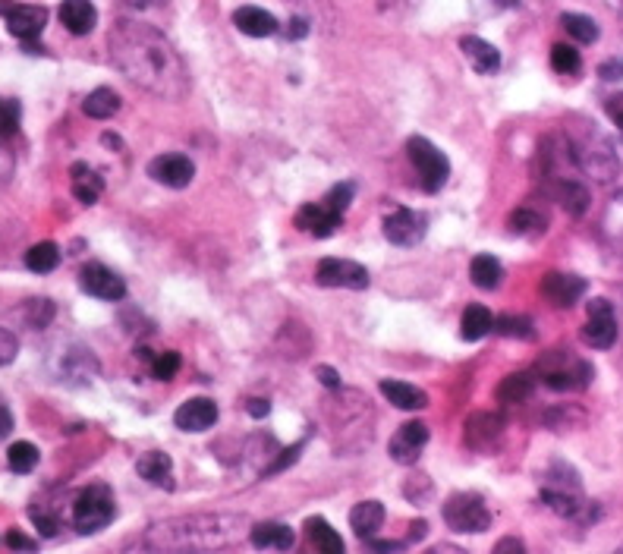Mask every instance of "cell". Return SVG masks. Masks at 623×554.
<instances>
[{
  "mask_svg": "<svg viewBox=\"0 0 623 554\" xmlns=\"http://www.w3.org/2000/svg\"><path fill=\"white\" fill-rule=\"evenodd\" d=\"M469 274H472V284L479 290H498L504 281V265L494 259V255H476L469 265Z\"/></svg>",
  "mask_w": 623,
  "mask_h": 554,
  "instance_id": "cell-28",
  "label": "cell"
},
{
  "mask_svg": "<svg viewBox=\"0 0 623 554\" xmlns=\"http://www.w3.org/2000/svg\"><path fill=\"white\" fill-rule=\"evenodd\" d=\"M177 372H180V353H174V350L161 353V356L152 362V375H155L158 381H170Z\"/></svg>",
  "mask_w": 623,
  "mask_h": 554,
  "instance_id": "cell-40",
  "label": "cell"
},
{
  "mask_svg": "<svg viewBox=\"0 0 623 554\" xmlns=\"http://www.w3.org/2000/svg\"><path fill=\"white\" fill-rule=\"evenodd\" d=\"M343 215L340 211H334L325 199H321L318 205H303L299 208V215H296V224L303 227L306 233H312V237H331V233L340 227Z\"/></svg>",
  "mask_w": 623,
  "mask_h": 554,
  "instance_id": "cell-18",
  "label": "cell"
},
{
  "mask_svg": "<svg viewBox=\"0 0 623 554\" xmlns=\"http://www.w3.org/2000/svg\"><path fill=\"white\" fill-rule=\"evenodd\" d=\"M10 432H13V413L4 403V397H0V438H7Z\"/></svg>",
  "mask_w": 623,
  "mask_h": 554,
  "instance_id": "cell-50",
  "label": "cell"
},
{
  "mask_svg": "<svg viewBox=\"0 0 623 554\" xmlns=\"http://www.w3.org/2000/svg\"><path fill=\"white\" fill-rule=\"evenodd\" d=\"M29 517L35 520V526L41 529V536H57V529H60V520L57 517H51V514H45V510H38V507H32L29 510Z\"/></svg>",
  "mask_w": 623,
  "mask_h": 554,
  "instance_id": "cell-46",
  "label": "cell"
},
{
  "mask_svg": "<svg viewBox=\"0 0 623 554\" xmlns=\"http://www.w3.org/2000/svg\"><path fill=\"white\" fill-rule=\"evenodd\" d=\"M441 514H444V523L454 532H485L491 526V514L485 501L472 492L450 495Z\"/></svg>",
  "mask_w": 623,
  "mask_h": 554,
  "instance_id": "cell-7",
  "label": "cell"
},
{
  "mask_svg": "<svg viewBox=\"0 0 623 554\" xmlns=\"http://www.w3.org/2000/svg\"><path fill=\"white\" fill-rule=\"evenodd\" d=\"M246 410H249V416H255V419H265V416L271 413V403H268V400H259V397H252V400L246 403Z\"/></svg>",
  "mask_w": 623,
  "mask_h": 554,
  "instance_id": "cell-52",
  "label": "cell"
},
{
  "mask_svg": "<svg viewBox=\"0 0 623 554\" xmlns=\"http://www.w3.org/2000/svg\"><path fill=\"white\" fill-rule=\"evenodd\" d=\"M114 67L139 89L164 101H180L189 95V70L180 51L155 26L120 19L107 35Z\"/></svg>",
  "mask_w": 623,
  "mask_h": 554,
  "instance_id": "cell-1",
  "label": "cell"
},
{
  "mask_svg": "<svg viewBox=\"0 0 623 554\" xmlns=\"http://www.w3.org/2000/svg\"><path fill=\"white\" fill-rule=\"evenodd\" d=\"M561 26L570 32V38H576L579 45H592L598 41V26L592 16H583V13H564L561 16Z\"/></svg>",
  "mask_w": 623,
  "mask_h": 554,
  "instance_id": "cell-34",
  "label": "cell"
},
{
  "mask_svg": "<svg viewBox=\"0 0 623 554\" xmlns=\"http://www.w3.org/2000/svg\"><path fill=\"white\" fill-rule=\"evenodd\" d=\"M79 287L89 296H95V300H104V303H120L126 296L123 277L107 265H101V262H92V265H85L79 271Z\"/></svg>",
  "mask_w": 623,
  "mask_h": 554,
  "instance_id": "cell-10",
  "label": "cell"
},
{
  "mask_svg": "<svg viewBox=\"0 0 623 554\" xmlns=\"http://www.w3.org/2000/svg\"><path fill=\"white\" fill-rule=\"evenodd\" d=\"M539 372H542L545 385L554 388V391H583L595 375L586 359H579L567 350L545 353L542 362H539Z\"/></svg>",
  "mask_w": 623,
  "mask_h": 554,
  "instance_id": "cell-5",
  "label": "cell"
},
{
  "mask_svg": "<svg viewBox=\"0 0 623 554\" xmlns=\"http://www.w3.org/2000/svg\"><path fill=\"white\" fill-rule=\"evenodd\" d=\"M303 447H306V444H303V441H299V444L287 447V451H281V457H277L274 463H268V466H265V476H274V473H284V470H287V466H290V463H296V460H299V454H303Z\"/></svg>",
  "mask_w": 623,
  "mask_h": 554,
  "instance_id": "cell-43",
  "label": "cell"
},
{
  "mask_svg": "<svg viewBox=\"0 0 623 554\" xmlns=\"http://www.w3.org/2000/svg\"><path fill=\"white\" fill-rule=\"evenodd\" d=\"M406 152H410V161L419 170V180H422L425 193H438V189L450 177L447 155L441 152V148H435L432 142H428L425 136H410V142H406Z\"/></svg>",
  "mask_w": 623,
  "mask_h": 554,
  "instance_id": "cell-6",
  "label": "cell"
},
{
  "mask_svg": "<svg viewBox=\"0 0 623 554\" xmlns=\"http://www.w3.org/2000/svg\"><path fill=\"white\" fill-rule=\"evenodd\" d=\"M381 394L388 397L394 407H400V410H422V407H428V394L419 391L416 385H406V381H381Z\"/></svg>",
  "mask_w": 623,
  "mask_h": 554,
  "instance_id": "cell-27",
  "label": "cell"
},
{
  "mask_svg": "<svg viewBox=\"0 0 623 554\" xmlns=\"http://www.w3.org/2000/svg\"><path fill=\"white\" fill-rule=\"evenodd\" d=\"M494 331L504 334V337H520V340H532L535 337L532 318H526V315H501V318H494Z\"/></svg>",
  "mask_w": 623,
  "mask_h": 554,
  "instance_id": "cell-37",
  "label": "cell"
},
{
  "mask_svg": "<svg viewBox=\"0 0 623 554\" xmlns=\"http://www.w3.org/2000/svg\"><path fill=\"white\" fill-rule=\"evenodd\" d=\"M353 193H356V186H353V183H337V186L331 189V193L325 196V202H328L334 211H340V215H343V211H347V205L353 202Z\"/></svg>",
  "mask_w": 623,
  "mask_h": 554,
  "instance_id": "cell-42",
  "label": "cell"
},
{
  "mask_svg": "<svg viewBox=\"0 0 623 554\" xmlns=\"http://www.w3.org/2000/svg\"><path fill=\"white\" fill-rule=\"evenodd\" d=\"M510 230L513 233H542L545 230V218L535 215L532 208H520L510 215Z\"/></svg>",
  "mask_w": 623,
  "mask_h": 554,
  "instance_id": "cell-39",
  "label": "cell"
},
{
  "mask_svg": "<svg viewBox=\"0 0 623 554\" xmlns=\"http://www.w3.org/2000/svg\"><path fill=\"white\" fill-rule=\"evenodd\" d=\"M570 158L579 164V170H586L589 177L601 180V183H608L617 177V170H620V161H617V152H614V145L608 136H601L595 126L583 123L579 130L570 133Z\"/></svg>",
  "mask_w": 623,
  "mask_h": 554,
  "instance_id": "cell-3",
  "label": "cell"
},
{
  "mask_svg": "<svg viewBox=\"0 0 623 554\" xmlns=\"http://www.w3.org/2000/svg\"><path fill=\"white\" fill-rule=\"evenodd\" d=\"M551 67L557 73H564V76H573L579 73V67H583V60H579V51L570 48V45H554L551 48Z\"/></svg>",
  "mask_w": 623,
  "mask_h": 554,
  "instance_id": "cell-38",
  "label": "cell"
},
{
  "mask_svg": "<svg viewBox=\"0 0 623 554\" xmlns=\"http://www.w3.org/2000/svg\"><path fill=\"white\" fill-rule=\"evenodd\" d=\"M218 422V403L208 397H192L174 413V425L180 432H208Z\"/></svg>",
  "mask_w": 623,
  "mask_h": 554,
  "instance_id": "cell-16",
  "label": "cell"
},
{
  "mask_svg": "<svg viewBox=\"0 0 623 554\" xmlns=\"http://www.w3.org/2000/svg\"><path fill=\"white\" fill-rule=\"evenodd\" d=\"M7 463H10V470L19 473V476L32 473L38 466V447L32 441H16L7 451Z\"/></svg>",
  "mask_w": 623,
  "mask_h": 554,
  "instance_id": "cell-36",
  "label": "cell"
},
{
  "mask_svg": "<svg viewBox=\"0 0 623 554\" xmlns=\"http://www.w3.org/2000/svg\"><path fill=\"white\" fill-rule=\"evenodd\" d=\"M82 111L92 120H111L120 111V95L114 89H95L89 98L82 101Z\"/></svg>",
  "mask_w": 623,
  "mask_h": 554,
  "instance_id": "cell-32",
  "label": "cell"
},
{
  "mask_svg": "<svg viewBox=\"0 0 623 554\" xmlns=\"http://www.w3.org/2000/svg\"><path fill=\"white\" fill-rule=\"evenodd\" d=\"M70 186H73V196L82 202V205H95L98 199H101V193H104V180H101V174L98 170H92L89 164H73V170H70Z\"/></svg>",
  "mask_w": 623,
  "mask_h": 554,
  "instance_id": "cell-25",
  "label": "cell"
},
{
  "mask_svg": "<svg viewBox=\"0 0 623 554\" xmlns=\"http://www.w3.org/2000/svg\"><path fill=\"white\" fill-rule=\"evenodd\" d=\"M48 26V10L45 7H35V4H16V7H7V29L13 38L19 41H32L41 35V29Z\"/></svg>",
  "mask_w": 623,
  "mask_h": 554,
  "instance_id": "cell-17",
  "label": "cell"
},
{
  "mask_svg": "<svg viewBox=\"0 0 623 554\" xmlns=\"http://www.w3.org/2000/svg\"><path fill=\"white\" fill-rule=\"evenodd\" d=\"M249 542L255 545V548H274V551H290L293 545H296V532L287 526V523H274V520H268V523H255L252 529H249Z\"/></svg>",
  "mask_w": 623,
  "mask_h": 554,
  "instance_id": "cell-20",
  "label": "cell"
},
{
  "mask_svg": "<svg viewBox=\"0 0 623 554\" xmlns=\"http://www.w3.org/2000/svg\"><path fill=\"white\" fill-rule=\"evenodd\" d=\"M126 7H136V10H142V7H152V0H123Z\"/></svg>",
  "mask_w": 623,
  "mask_h": 554,
  "instance_id": "cell-54",
  "label": "cell"
},
{
  "mask_svg": "<svg viewBox=\"0 0 623 554\" xmlns=\"http://www.w3.org/2000/svg\"><path fill=\"white\" fill-rule=\"evenodd\" d=\"M148 177L167 189H186L192 183V177H196V164H192L186 155H158L152 164H148Z\"/></svg>",
  "mask_w": 623,
  "mask_h": 554,
  "instance_id": "cell-14",
  "label": "cell"
},
{
  "mask_svg": "<svg viewBox=\"0 0 623 554\" xmlns=\"http://www.w3.org/2000/svg\"><path fill=\"white\" fill-rule=\"evenodd\" d=\"M589 290V284L583 281V277L576 274H561V271H548L542 277V296L557 306V309H570L576 306L579 300H583V293Z\"/></svg>",
  "mask_w": 623,
  "mask_h": 554,
  "instance_id": "cell-12",
  "label": "cell"
},
{
  "mask_svg": "<svg viewBox=\"0 0 623 554\" xmlns=\"http://www.w3.org/2000/svg\"><path fill=\"white\" fill-rule=\"evenodd\" d=\"M460 48H463V57L469 60V67L476 70L479 76H491L494 70L501 67V54L494 45H488L485 38H476V35H469L460 41Z\"/></svg>",
  "mask_w": 623,
  "mask_h": 554,
  "instance_id": "cell-21",
  "label": "cell"
},
{
  "mask_svg": "<svg viewBox=\"0 0 623 554\" xmlns=\"http://www.w3.org/2000/svg\"><path fill=\"white\" fill-rule=\"evenodd\" d=\"M29 309H32L29 322H32L35 328H45V325L51 322V315H54V306H51V300H32V303H29Z\"/></svg>",
  "mask_w": 623,
  "mask_h": 554,
  "instance_id": "cell-45",
  "label": "cell"
},
{
  "mask_svg": "<svg viewBox=\"0 0 623 554\" xmlns=\"http://www.w3.org/2000/svg\"><path fill=\"white\" fill-rule=\"evenodd\" d=\"M315 281L321 287H343V290H365L372 284L369 268L350 259H321L315 268Z\"/></svg>",
  "mask_w": 623,
  "mask_h": 554,
  "instance_id": "cell-8",
  "label": "cell"
},
{
  "mask_svg": "<svg viewBox=\"0 0 623 554\" xmlns=\"http://www.w3.org/2000/svg\"><path fill=\"white\" fill-rule=\"evenodd\" d=\"M491 328H494V315L485 306H469L463 312V322H460L463 340H482Z\"/></svg>",
  "mask_w": 623,
  "mask_h": 554,
  "instance_id": "cell-33",
  "label": "cell"
},
{
  "mask_svg": "<svg viewBox=\"0 0 623 554\" xmlns=\"http://www.w3.org/2000/svg\"><path fill=\"white\" fill-rule=\"evenodd\" d=\"M608 114H611V120L617 123V130L623 136V95H617V98L608 101Z\"/></svg>",
  "mask_w": 623,
  "mask_h": 554,
  "instance_id": "cell-51",
  "label": "cell"
},
{
  "mask_svg": "<svg viewBox=\"0 0 623 554\" xmlns=\"http://www.w3.org/2000/svg\"><path fill=\"white\" fill-rule=\"evenodd\" d=\"M117 517V504L107 485H89L82 488L73 501V529L82 532V536H92V532H101L104 526H111Z\"/></svg>",
  "mask_w": 623,
  "mask_h": 554,
  "instance_id": "cell-4",
  "label": "cell"
},
{
  "mask_svg": "<svg viewBox=\"0 0 623 554\" xmlns=\"http://www.w3.org/2000/svg\"><path fill=\"white\" fill-rule=\"evenodd\" d=\"M249 520L240 514H192L174 517L148 526L145 536H139V548L145 551H214L236 545L246 532Z\"/></svg>",
  "mask_w": 623,
  "mask_h": 554,
  "instance_id": "cell-2",
  "label": "cell"
},
{
  "mask_svg": "<svg viewBox=\"0 0 623 554\" xmlns=\"http://www.w3.org/2000/svg\"><path fill=\"white\" fill-rule=\"evenodd\" d=\"M19 126V104L16 101H4L0 98V139L13 136Z\"/></svg>",
  "mask_w": 623,
  "mask_h": 554,
  "instance_id": "cell-41",
  "label": "cell"
},
{
  "mask_svg": "<svg viewBox=\"0 0 623 554\" xmlns=\"http://www.w3.org/2000/svg\"><path fill=\"white\" fill-rule=\"evenodd\" d=\"M233 23L249 38H268L277 32V19L262 7H240L233 13Z\"/></svg>",
  "mask_w": 623,
  "mask_h": 554,
  "instance_id": "cell-23",
  "label": "cell"
},
{
  "mask_svg": "<svg viewBox=\"0 0 623 554\" xmlns=\"http://www.w3.org/2000/svg\"><path fill=\"white\" fill-rule=\"evenodd\" d=\"M532 391H535V378L529 372H513L501 381L494 394H498L501 403H523L532 397Z\"/></svg>",
  "mask_w": 623,
  "mask_h": 554,
  "instance_id": "cell-31",
  "label": "cell"
},
{
  "mask_svg": "<svg viewBox=\"0 0 623 554\" xmlns=\"http://www.w3.org/2000/svg\"><path fill=\"white\" fill-rule=\"evenodd\" d=\"M136 473L145 479V482H152L158 488H174V463H170L167 454L161 451H148L139 457L136 463Z\"/></svg>",
  "mask_w": 623,
  "mask_h": 554,
  "instance_id": "cell-24",
  "label": "cell"
},
{
  "mask_svg": "<svg viewBox=\"0 0 623 554\" xmlns=\"http://www.w3.org/2000/svg\"><path fill=\"white\" fill-rule=\"evenodd\" d=\"M428 233V218L410 208H394L388 218H384V237L394 246H419Z\"/></svg>",
  "mask_w": 623,
  "mask_h": 554,
  "instance_id": "cell-9",
  "label": "cell"
},
{
  "mask_svg": "<svg viewBox=\"0 0 623 554\" xmlns=\"http://www.w3.org/2000/svg\"><path fill=\"white\" fill-rule=\"evenodd\" d=\"M425 444H428V425L425 422H403L400 429H397V435L391 438L388 451H391V460L394 463L410 466V463L419 460Z\"/></svg>",
  "mask_w": 623,
  "mask_h": 554,
  "instance_id": "cell-15",
  "label": "cell"
},
{
  "mask_svg": "<svg viewBox=\"0 0 623 554\" xmlns=\"http://www.w3.org/2000/svg\"><path fill=\"white\" fill-rule=\"evenodd\" d=\"M350 526L359 539H372L375 532L384 526V504L381 501H359L350 510Z\"/></svg>",
  "mask_w": 623,
  "mask_h": 554,
  "instance_id": "cell-26",
  "label": "cell"
},
{
  "mask_svg": "<svg viewBox=\"0 0 623 554\" xmlns=\"http://www.w3.org/2000/svg\"><path fill=\"white\" fill-rule=\"evenodd\" d=\"M26 265L35 274H48V271H54L60 265V249L54 243H35L26 252Z\"/></svg>",
  "mask_w": 623,
  "mask_h": 554,
  "instance_id": "cell-35",
  "label": "cell"
},
{
  "mask_svg": "<svg viewBox=\"0 0 623 554\" xmlns=\"http://www.w3.org/2000/svg\"><path fill=\"white\" fill-rule=\"evenodd\" d=\"M315 375H318V381H321V385H325V388H331V391L340 388V378H337V372H334L331 366H318Z\"/></svg>",
  "mask_w": 623,
  "mask_h": 554,
  "instance_id": "cell-48",
  "label": "cell"
},
{
  "mask_svg": "<svg viewBox=\"0 0 623 554\" xmlns=\"http://www.w3.org/2000/svg\"><path fill=\"white\" fill-rule=\"evenodd\" d=\"M372 548H378V551H397L403 545L400 542H372Z\"/></svg>",
  "mask_w": 623,
  "mask_h": 554,
  "instance_id": "cell-53",
  "label": "cell"
},
{
  "mask_svg": "<svg viewBox=\"0 0 623 554\" xmlns=\"http://www.w3.org/2000/svg\"><path fill=\"white\" fill-rule=\"evenodd\" d=\"M60 23L73 35H89L98 23V10L89 0H63L60 4Z\"/></svg>",
  "mask_w": 623,
  "mask_h": 554,
  "instance_id": "cell-22",
  "label": "cell"
},
{
  "mask_svg": "<svg viewBox=\"0 0 623 554\" xmlns=\"http://www.w3.org/2000/svg\"><path fill=\"white\" fill-rule=\"evenodd\" d=\"M557 202H561L573 218H583L589 211V189L579 180H557Z\"/></svg>",
  "mask_w": 623,
  "mask_h": 554,
  "instance_id": "cell-30",
  "label": "cell"
},
{
  "mask_svg": "<svg viewBox=\"0 0 623 554\" xmlns=\"http://www.w3.org/2000/svg\"><path fill=\"white\" fill-rule=\"evenodd\" d=\"M598 76H601V79H608V82L623 79V60H608V63H601V67H598Z\"/></svg>",
  "mask_w": 623,
  "mask_h": 554,
  "instance_id": "cell-47",
  "label": "cell"
},
{
  "mask_svg": "<svg viewBox=\"0 0 623 554\" xmlns=\"http://www.w3.org/2000/svg\"><path fill=\"white\" fill-rule=\"evenodd\" d=\"M617 199H620V202H623V193H620V196H617Z\"/></svg>",
  "mask_w": 623,
  "mask_h": 554,
  "instance_id": "cell-55",
  "label": "cell"
},
{
  "mask_svg": "<svg viewBox=\"0 0 623 554\" xmlns=\"http://www.w3.org/2000/svg\"><path fill=\"white\" fill-rule=\"evenodd\" d=\"M16 353H19V340H16V334L7 331V328H0V369L10 366V362L16 359Z\"/></svg>",
  "mask_w": 623,
  "mask_h": 554,
  "instance_id": "cell-44",
  "label": "cell"
},
{
  "mask_svg": "<svg viewBox=\"0 0 623 554\" xmlns=\"http://www.w3.org/2000/svg\"><path fill=\"white\" fill-rule=\"evenodd\" d=\"M7 545H10V548H19V551H35V542L26 539L23 532H16V529L7 532Z\"/></svg>",
  "mask_w": 623,
  "mask_h": 554,
  "instance_id": "cell-49",
  "label": "cell"
},
{
  "mask_svg": "<svg viewBox=\"0 0 623 554\" xmlns=\"http://www.w3.org/2000/svg\"><path fill=\"white\" fill-rule=\"evenodd\" d=\"M583 340L595 350H608L617 340V318L614 306L608 300H592L589 303V318L583 325Z\"/></svg>",
  "mask_w": 623,
  "mask_h": 554,
  "instance_id": "cell-11",
  "label": "cell"
},
{
  "mask_svg": "<svg viewBox=\"0 0 623 554\" xmlns=\"http://www.w3.org/2000/svg\"><path fill=\"white\" fill-rule=\"evenodd\" d=\"M98 375V359L89 347L82 344H67L60 356V369H57V378L60 381H70V385H89Z\"/></svg>",
  "mask_w": 623,
  "mask_h": 554,
  "instance_id": "cell-13",
  "label": "cell"
},
{
  "mask_svg": "<svg viewBox=\"0 0 623 554\" xmlns=\"http://www.w3.org/2000/svg\"><path fill=\"white\" fill-rule=\"evenodd\" d=\"M306 532H309V539L318 551H325V554H343V539H340V532L325 520V517H309L306 520Z\"/></svg>",
  "mask_w": 623,
  "mask_h": 554,
  "instance_id": "cell-29",
  "label": "cell"
},
{
  "mask_svg": "<svg viewBox=\"0 0 623 554\" xmlns=\"http://www.w3.org/2000/svg\"><path fill=\"white\" fill-rule=\"evenodd\" d=\"M504 432V419L494 413H476L466 419V444L476 447V451H488V447L501 438Z\"/></svg>",
  "mask_w": 623,
  "mask_h": 554,
  "instance_id": "cell-19",
  "label": "cell"
}]
</instances>
